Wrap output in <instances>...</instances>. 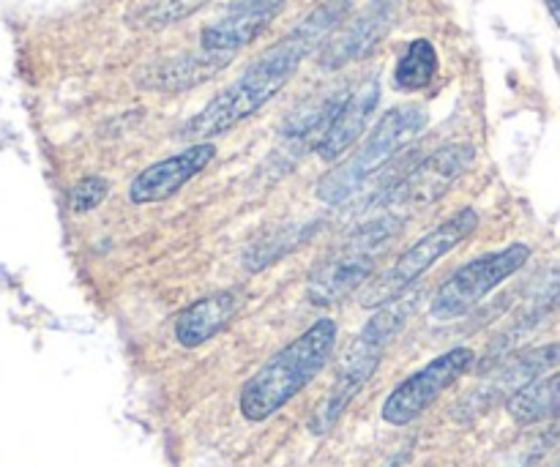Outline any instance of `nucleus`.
Wrapping results in <instances>:
<instances>
[{
    "instance_id": "obj_9",
    "label": "nucleus",
    "mask_w": 560,
    "mask_h": 467,
    "mask_svg": "<svg viewBox=\"0 0 560 467\" xmlns=\"http://www.w3.org/2000/svg\"><path fill=\"white\" fill-rule=\"evenodd\" d=\"M476 159V148L468 142L457 145H443L427 159H421L402 180L388 189L386 202L392 208H408V211H421L430 208L463 178Z\"/></svg>"
},
{
    "instance_id": "obj_17",
    "label": "nucleus",
    "mask_w": 560,
    "mask_h": 467,
    "mask_svg": "<svg viewBox=\"0 0 560 467\" xmlns=\"http://www.w3.org/2000/svg\"><path fill=\"white\" fill-rule=\"evenodd\" d=\"M509 416L514 424L534 427L560 419V372L550 377H539L536 383L525 386L506 402Z\"/></svg>"
},
{
    "instance_id": "obj_20",
    "label": "nucleus",
    "mask_w": 560,
    "mask_h": 467,
    "mask_svg": "<svg viewBox=\"0 0 560 467\" xmlns=\"http://www.w3.org/2000/svg\"><path fill=\"white\" fill-rule=\"evenodd\" d=\"M211 0H156L153 5H148L145 11L131 20V25L140 27V31H162V27L173 25V22L186 20L195 11L206 9Z\"/></svg>"
},
{
    "instance_id": "obj_19",
    "label": "nucleus",
    "mask_w": 560,
    "mask_h": 467,
    "mask_svg": "<svg viewBox=\"0 0 560 467\" xmlns=\"http://www.w3.org/2000/svg\"><path fill=\"white\" fill-rule=\"evenodd\" d=\"M558 306H560V268L547 273L545 282L536 288V293L530 295V301L525 304V310H520L517 323H514V328L509 331V337L503 339V345H506L509 339H517L520 334H525V331H530V328L539 326V323L545 320L547 315H552Z\"/></svg>"
},
{
    "instance_id": "obj_12",
    "label": "nucleus",
    "mask_w": 560,
    "mask_h": 467,
    "mask_svg": "<svg viewBox=\"0 0 560 467\" xmlns=\"http://www.w3.org/2000/svg\"><path fill=\"white\" fill-rule=\"evenodd\" d=\"M217 159V145L213 142H195L186 151L175 153V156L153 162L151 167L142 170L129 186V200L135 206H153V202H164L184 189L195 175H200L208 164Z\"/></svg>"
},
{
    "instance_id": "obj_16",
    "label": "nucleus",
    "mask_w": 560,
    "mask_h": 467,
    "mask_svg": "<svg viewBox=\"0 0 560 467\" xmlns=\"http://www.w3.org/2000/svg\"><path fill=\"white\" fill-rule=\"evenodd\" d=\"M238 293L233 290H222V293L206 295V299L195 301L186 306L175 320V339L180 348H200V345L211 342L217 334H222L230 326L235 315H238Z\"/></svg>"
},
{
    "instance_id": "obj_15",
    "label": "nucleus",
    "mask_w": 560,
    "mask_h": 467,
    "mask_svg": "<svg viewBox=\"0 0 560 467\" xmlns=\"http://www.w3.org/2000/svg\"><path fill=\"white\" fill-rule=\"evenodd\" d=\"M233 60V55L228 52H189V55H175V58L159 60V63L148 66L137 82L142 87H151V91L162 93H178L189 91V87L202 85V82L211 80L213 74L224 69V66Z\"/></svg>"
},
{
    "instance_id": "obj_5",
    "label": "nucleus",
    "mask_w": 560,
    "mask_h": 467,
    "mask_svg": "<svg viewBox=\"0 0 560 467\" xmlns=\"http://www.w3.org/2000/svg\"><path fill=\"white\" fill-rule=\"evenodd\" d=\"M402 227L399 217L377 219V222H366L364 227L355 230L310 279V301L315 306H331L337 301L348 299L350 293L361 288L370 279L372 268H375L377 252L383 249L386 241L397 235Z\"/></svg>"
},
{
    "instance_id": "obj_8",
    "label": "nucleus",
    "mask_w": 560,
    "mask_h": 467,
    "mask_svg": "<svg viewBox=\"0 0 560 467\" xmlns=\"http://www.w3.org/2000/svg\"><path fill=\"white\" fill-rule=\"evenodd\" d=\"M474 361L476 353L470 348H454L438 355L435 361L421 366L419 372H413L408 381H402L388 394V399L383 402V421L392 427L413 424L424 410L435 405V399L446 388H452L465 372H470Z\"/></svg>"
},
{
    "instance_id": "obj_7",
    "label": "nucleus",
    "mask_w": 560,
    "mask_h": 467,
    "mask_svg": "<svg viewBox=\"0 0 560 467\" xmlns=\"http://www.w3.org/2000/svg\"><path fill=\"white\" fill-rule=\"evenodd\" d=\"M528 260V244H512L501 252H490V255L479 257V260H470L468 266H463L443 282L435 301H432L430 315L441 323L459 320L468 312H474L498 284L512 279L520 268H525Z\"/></svg>"
},
{
    "instance_id": "obj_21",
    "label": "nucleus",
    "mask_w": 560,
    "mask_h": 467,
    "mask_svg": "<svg viewBox=\"0 0 560 467\" xmlns=\"http://www.w3.org/2000/svg\"><path fill=\"white\" fill-rule=\"evenodd\" d=\"M109 195V184L98 175H88V178L77 180L69 191V206L71 211L88 213L93 208H98L104 202V197Z\"/></svg>"
},
{
    "instance_id": "obj_3",
    "label": "nucleus",
    "mask_w": 560,
    "mask_h": 467,
    "mask_svg": "<svg viewBox=\"0 0 560 467\" xmlns=\"http://www.w3.org/2000/svg\"><path fill=\"white\" fill-rule=\"evenodd\" d=\"M413 310L416 295L413 299H402V295H399V299L377 306L375 315L370 317V323L361 328L355 342L350 345V350L345 353L331 392L323 399L317 413L312 416L310 430L315 432V435H326V432L342 419V413L350 408V402L359 397L361 388H364L366 383H370V377L377 372L383 355H386V348L397 339V334L402 331Z\"/></svg>"
},
{
    "instance_id": "obj_13",
    "label": "nucleus",
    "mask_w": 560,
    "mask_h": 467,
    "mask_svg": "<svg viewBox=\"0 0 560 467\" xmlns=\"http://www.w3.org/2000/svg\"><path fill=\"white\" fill-rule=\"evenodd\" d=\"M282 3L284 0H244V3L233 5L222 20L202 27L200 47L208 52L235 55L271 25Z\"/></svg>"
},
{
    "instance_id": "obj_18",
    "label": "nucleus",
    "mask_w": 560,
    "mask_h": 467,
    "mask_svg": "<svg viewBox=\"0 0 560 467\" xmlns=\"http://www.w3.org/2000/svg\"><path fill=\"white\" fill-rule=\"evenodd\" d=\"M438 77V49L427 38L408 44L394 69V85L402 93H419L430 87Z\"/></svg>"
},
{
    "instance_id": "obj_1",
    "label": "nucleus",
    "mask_w": 560,
    "mask_h": 467,
    "mask_svg": "<svg viewBox=\"0 0 560 467\" xmlns=\"http://www.w3.org/2000/svg\"><path fill=\"white\" fill-rule=\"evenodd\" d=\"M353 0H323L306 20H301L282 42L268 47L233 85L211 98L189 124L180 129V140H211L266 107L295 77L301 60L310 58L328 36H334L348 16Z\"/></svg>"
},
{
    "instance_id": "obj_2",
    "label": "nucleus",
    "mask_w": 560,
    "mask_h": 467,
    "mask_svg": "<svg viewBox=\"0 0 560 467\" xmlns=\"http://www.w3.org/2000/svg\"><path fill=\"white\" fill-rule=\"evenodd\" d=\"M334 348H337V323L331 317H320L244 383L238 397L241 416L252 424L271 419L301 388L320 375Z\"/></svg>"
},
{
    "instance_id": "obj_22",
    "label": "nucleus",
    "mask_w": 560,
    "mask_h": 467,
    "mask_svg": "<svg viewBox=\"0 0 560 467\" xmlns=\"http://www.w3.org/2000/svg\"><path fill=\"white\" fill-rule=\"evenodd\" d=\"M547 11H550V16L556 20V25L560 27V0H545Z\"/></svg>"
},
{
    "instance_id": "obj_11",
    "label": "nucleus",
    "mask_w": 560,
    "mask_h": 467,
    "mask_svg": "<svg viewBox=\"0 0 560 467\" xmlns=\"http://www.w3.org/2000/svg\"><path fill=\"white\" fill-rule=\"evenodd\" d=\"M397 0H370L366 9L361 14H355L342 31H334L326 47L320 49L323 69L337 71L342 66L366 58L388 36V31L397 22Z\"/></svg>"
},
{
    "instance_id": "obj_14",
    "label": "nucleus",
    "mask_w": 560,
    "mask_h": 467,
    "mask_svg": "<svg viewBox=\"0 0 560 467\" xmlns=\"http://www.w3.org/2000/svg\"><path fill=\"white\" fill-rule=\"evenodd\" d=\"M377 102H381V82H377V77H370V80L361 82V85L345 98L339 113L334 115L326 137H323L320 145H317L315 151L317 156H320L323 162H337L350 145H355V140L364 137V129L366 124H370L372 113L377 109Z\"/></svg>"
},
{
    "instance_id": "obj_4",
    "label": "nucleus",
    "mask_w": 560,
    "mask_h": 467,
    "mask_svg": "<svg viewBox=\"0 0 560 467\" xmlns=\"http://www.w3.org/2000/svg\"><path fill=\"white\" fill-rule=\"evenodd\" d=\"M427 124H430V115L421 104H399V107L388 109L361 142L359 151L348 162L337 164L331 173L323 175L315 189L317 200L326 206L348 202L355 191L364 189V184L377 170L386 167L413 137H419Z\"/></svg>"
},
{
    "instance_id": "obj_10",
    "label": "nucleus",
    "mask_w": 560,
    "mask_h": 467,
    "mask_svg": "<svg viewBox=\"0 0 560 467\" xmlns=\"http://www.w3.org/2000/svg\"><path fill=\"white\" fill-rule=\"evenodd\" d=\"M560 364V345H541V348L520 350V353L509 355L498 370L487 377L481 388H476L459 408L463 419H474V416L485 413V410L495 408L498 402H509L514 394L523 392L525 386L539 381L545 372Z\"/></svg>"
},
{
    "instance_id": "obj_6",
    "label": "nucleus",
    "mask_w": 560,
    "mask_h": 467,
    "mask_svg": "<svg viewBox=\"0 0 560 467\" xmlns=\"http://www.w3.org/2000/svg\"><path fill=\"white\" fill-rule=\"evenodd\" d=\"M476 227H479V213H476L474 208H463V211H457L454 217H448L446 222L438 224L435 230H430L424 238H419L413 246H408V249L394 260V266L388 268L386 273H381V277L366 288L361 304H364L366 310H377V306L388 304V301L408 293L410 284L419 282L438 260H443L448 252L457 249Z\"/></svg>"
}]
</instances>
